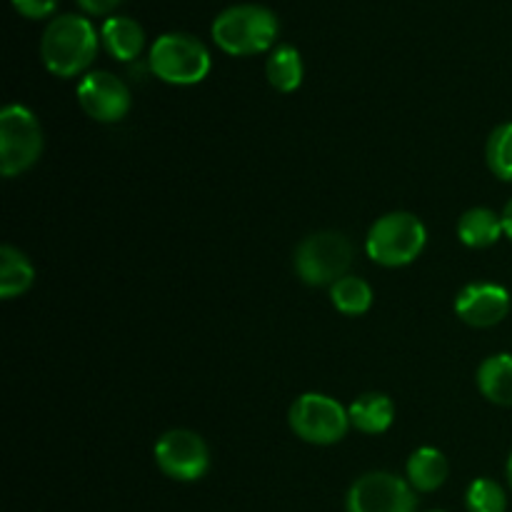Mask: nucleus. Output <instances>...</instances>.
<instances>
[{
	"label": "nucleus",
	"instance_id": "2",
	"mask_svg": "<svg viewBox=\"0 0 512 512\" xmlns=\"http://www.w3.org/2000/svg\"><path fill=\"white\" fill-rule=\"evenodd\" d=\"M278 18L263 5H230L213 20L215 45L228 55H258L278 40Z\"/></svg>",
	"mask_w": 512,
	"mask_h": 512
},
{
	"label": "nucleus",
	"instance_id": "5",
	"mask_svg": "<svg viewBox=\"0 0 512 512\" xmlns=\"http://www.w3.org/2000/svg\"><path fill=\"white\" fill-rule=\"evenodd\" d=\"M353 263V245L345 235L323 230L313 233L295 250V273L305 285H335Z\"/></svg>",
	"mask_w": 512,
	"mask_h": 512
},
{
	"label": "nucleus",
	"instance_id": "13",
	"mask_svg": "<svg viewBox=\"0 0 512 512\" xmlns=\"http://www.w3.org/2000/svg\"><path fill=\"white\" fill-rule=\"evenodd\" d=\"M350 425L360 433L380 435L393 425L395 420V405L388 395L383 393H365L353 400L348 408Z\"/></svg>",
	"mask_w": 512,
	"mask_h": 512
},
{
	"label": "nucleus",
	"instance_id": "26",
	"mask_svg": "<svg viewBox=\"0 0 512 512\" xmlns=\"http://www.w3.org/2000/svg\"><path fill=\"white\" fill-rule=\"evenodd\" d=\"M430 512H445V510H430Z\"/></svg>",
	"mask_w": 512,
	"mask_h": 512
},
{
	"label": "nucleus",
	"instance_id": "22",
	"mask_svg": "<svg viewBox=\"0 0 512 512\" xmlns=\"http://www.w3.org/2000/svg\"><path fill=\"white\" fill-rule=\"evenodd\" d=\"M13 8L30 20L48 18L58 8V0H13Z\"/></svg>",
	"mask_w": 512,
	"mask_h": 512
},
{
	"label": "nucleus",
	"instance_id": "12",
	"mask_svg": "<svg viewBox=\"0 0 512 512\" xmlns=\"http://www.w3.org/2000/svg\"><path fill=\"white\" fill-rule=\"evenodd\" d=\"M100 40L103 48L120 63H130L138 58L145 48V33L138 20L128 15H110L100 28Z\"/></svg>",
	"mask_w": 512,
	"mask_h": 512
},
{
	"label": "nucleus",
	"instance_id": "1",
	"mask_svg": "<svg viewBox=\"0 0 512 512\" xmlns=\"http://www.w3.org/2000/svg\"><path fill=\"white\" fill-rule=\"evenodd\" d=\"M98 53V33L83 15L65 13L48 23L40 38V58L58 78H75L83 73Z\"/></svg>",
	"mask_w": 512,
	"mask_h": 512
},
{
	"label": "nucleus",
	"instance_id": "17",
	"mask_svg": "<svg viewBox=\"0 0 512 512\" xmlns=\"http://www.w3.org/2000/svg\"><path fill=\"white\" fill-rule=\"evenodd\" d=\"M35 270L30 260L13 245L0 248V298L13 300L33 285Z\"/></svg>",
	"mask_w": 512,
	"mask_h": 512
},
{
	"label": "nucleus",
	"instance_id": "6",
	"mask_svg": "<svg viewBox=\"0 0 512 512\" xmlns=\"http://www.w3.org/2000/svg\"><path fill=\"white\" fill-rule=\"evenodd\" d=\"M43 153V130L25 105H8L0 113V173L5 178L25 173Z\"/></svg>",
	"mask_w": 512,
	"mask_h": 512
},
{
	"label": "nucleus",
	"instance_id": "10",
	"mask_svg": "<svg viewBox=\"0 0 512 512\" xmlns=\"http://www.w3.org/2000/svg\"><path fill=\"white\" fill-rule=\"evenodd\" d=\"M78 103L98 123H118L130 110V90L118 75L95 70L80 80Z\"/></svg>",
	"mask_w": 512,
	"mask_h": 512
},
{
	"label": "nucleus",
	"instance_id": "19",
	"mask_svg": "<svg viewBox=\"0 0 512 512\" xmlns=\"http://www.w3.org/2000/svg\"><path fill=\"white\" fill-rule=\"evenodd\" d=\"M330 300L345 315H363L373 305V288L358 275H345L330 285Z\"/></svg>",
	"mask_w": 512,
	"mask_h": 512
},
{
	"label": "nucleus",
	"instance_id": "18",
	"mask_svg": "<svg viewBox=\"0 0 512 512\" xmlns=\"http://www.w3.org/2000/svg\"><path fill=\"white\" fill-rule=\"evenodd\" d=\"M265 75H268V83L275 90H280V93H293L303 83V58H300V53L293 45H278L270 53L268 63H265Z\"/></svg>",
	"mask_w": 512,
	"mask_h": 512
},
{
	"label": "nucleus",
	"instance_id": "25",
	"mask_svg": "<svg viewBox=\"0 0 512 512\" xmlns=\"http://www.w3.org/2000/svg\"><path fill=\"white\" fill-rule=\"evenodd\" d=\"M508 483H510V488H512V453H510V458H508Z\"/></svg>",
	"mask_w": 512,
	"mask_h": 512
},
{
	"label": "nucleus",
	"instance_id": "8",
	"mask_svg": "<svg viewBox=\"0 0 512 512\" xmlns=\"http://www.w3.org/2000/svg\"><path fill=\"white\" fill-rule=\"evenodd\" d=\"M348 512H415L418 498L408 480L385 470L365 473L350 485Z\"/></svg>",
	"mask_w": 512,
	"mask_h": 512
},
{
	"label": "nucleus",
	"instance_id": "21",
	"mask_svg": "<svg viewBox=\"0 0 512 512\" xmlns=\"http://www.w3.org/2000/svg\"><path fill=\"white\" fill-rule=\"evenodd\" d=\"M488 165L500 180H512V123H503L488 138Z\"/></svg>",
	"mask_w": 512,
	"mask_h": 512
},
{
	"label": "nucleus",
	"instance_id": "9",
	"mask_svg": "<svg viewBox=\"0 0 512 512\" xmlns=\"http://www.w3.org/2000/svg\"><path fill=\"white\" fill-rule=\"evenodd\" d=\"M155 463L178 483L200 480L210 468V450L198 433L185 428L168 430L155 443Z\"/></svg>",
	"mask_w": 512,
	"mask_h": 512
},
{
	"label": "nucleus",
	"instance_id": "20",
	"mask_svg": "<svg viewBox=\"0 0 512 512\" xmlns=\"http://www.w3.org/2000/svg\"><path fill=\"white\" fill-rule=\"evenodd\" d=\"M465 508L468 512H505L508 498L495 480L478 478L470 483L468 493H465Z\"/></svg>",
	"mask_w": 512,
	"mask_h": 512
},
{
	"label": "nucleus",
	"instance_id": "16",
	"mask_svg": "<svg viewBox=\"0 0 512 512\" xmlns=\"http://www.w3.org/2000/svg\"><path fill=\"white\" fill-rule=\"evenodd\" d=\"M448 460L435 448H418L408 458V483L418 493H433L448 480Z\"/></svg>",
	"mask_w": 512,
	"mask_h": 512
},
{
	"label": "nucleus",
	"instance_id": "15",
	"mask_svg": "<svg viewBox=\"0 0 512 512\" xmlns=\"http://www.w3.org/2000/svg\"><path fill=\"white\" fill-rule=\"evenodd\" d=\"M478 388L490 403L512 405V355L498 353L478 368Z\"/></svg>",
	"mask_w": 512,
	"mask_h": 512
},
{
	"label": "nucleus",
	"instance_id": "23",
	"mask_svg": "<svg viewBox=\"0 0 512 512\" xmlns=\"http://www.w3.org/2000/svg\"><path fill=\"white\" fill-rule=\"evenodd\" d=\"M120 3H123V0H78L80 8L90 15H108L113 13Z\"/></svg>",
	"mask_w": 512,
	"mask_h": 512
},
{
	"label": "nucleus",
	"instance_id": "14",
	"mask_svg": "<svg viewBox=\"0 0 512 512\" xmlns=\"http://www.w3.org/2000/svg\"><path fill=\"white\" fill-rule=\"evenodd\" d=\"M505 235L503 215L490 208H470L458 223L460 243L468 248H490Z\"/></svg>",
	"mask_w": 512,
	"mask_h": 512
},
{
	"label": "nucleus",
	"instance_id": "4",
	"mask_svg": "<svg viewBox=\"0 0 512 512\" xmlns=\"http://www.w3.org/2000/svg\"><path fill=\"white\" fill-rule=\"evenodd\" d=\"M150 70L170 85H195L208 78L210 53L198 38L185 33H165L150 48Z\"/></svg>",
	"mask_w": 512,
	"mask_h": 512
},
{
	"label": "nucleus",
	"instance_id": "3",
	"mask_svg": "<svg viewBox=\"0 0 512 512\" xmlns=\"http://www.w3.org/2000/svg\"><path fill=\"white\" fill-rule=\"evenodd\" d=\"M428 230L420 223L418 215L395 210L375 220L365 238V250L370 260L385 268H403L410 265L425 248Z\"/></svg>",
	"mask_w": 512,
	"mask_h": 512
},
{
	"label": "nucleus",
	"instance_id": "24",
	"mask_svg": "<svg viewBox=\"0 0 512 512\" xmlns=\"http://www.w3.org/2000/svg\"><path fill=\"white\" fill-rule=\"evenodd\" d=\"M503 230H505V235L512 240V200L505 205V210H503Z\"/></svg>",
	"mask_w": 512,
	"mask_h": 512
},
{
	"label": "nucleus",
	"instance_id": "11",
	"mask_svg": "<svg viewBox=\"0 0 512 512\" xmlns=\"http://www.w3.org/2000/svg\"><path fill=\"white\" fill-rule=\"evenodd\" d=\"M455 313L465 325L493 328L503 323L510 313V293L493 283L465 285L455 298Z\"/></svg>",
	"mask_w": 512,
	"mask_h": 512
},
{
	"label": "nucleus",
	"instance_id": "7",
	"mask_svg": "<svg viewBox=\"0 0 512 512\" xmlns=\"http://www.w3.org/2000/svg\"><path fill=\"white\" fill-rule=\"evenodd\" d=\"M290 430L310 445H335L348 435V408L323 393H305L290 405Z\"/></svg>",
	"mask_w": 512,
	"mask_h": 512
}]
</instances>
